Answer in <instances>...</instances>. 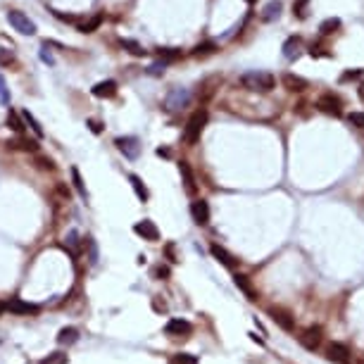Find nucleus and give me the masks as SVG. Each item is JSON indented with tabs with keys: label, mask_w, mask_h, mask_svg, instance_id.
<instances>
[{
	"label": "nucleus",
	"mask_w": 364,
	"mask_h": 364,
	"mask_svg": "<svg viewBox=\"0 0 364 364\" xmlns=\"http://www.w3.org/2000/svg\"><path fill=\"white\" fill-rule=\"evenodd\" d=\"M279 12H281V3L279 0H271L264 10H262V19L264 21H271V19H276L279 17Z\"/></svg>",
	"instance_id": "4be33fe9"
},
{
	"label": "nucleus",
	"mask_w": 364,
	"mask_h": 364,
	"mask_svg": "<svg viewBox=\"0 0 364 364\" xmlns=\"http://www.w3.org/2000/svg\"><path fill=\"white\" fill-rule=\"evenodd\" d=\"M7 124H10V129L17 131V133H21V131H24V124H21V119L17 117L12 110H10V115H7Z\"/></svg>",
	"instance_id": "bb28decb"
},
{
	"label": "nucleus",
	"mask_w": 364,
	"mask_h": 364,
	"mask_svg": "<svg viewBox=\"0 0 364 364\" xmlns=\"http://www.w3.org/2000/svg\"><path fill=\"white\" fill-rule=\"evenodd\" d=\"M86 243H88V247H90V264H96V262H98V250H96V243L90 241V238H88Z\"/></svg>",
	"instance_id": "58836bf2"
},
{
	"label": "nucleus",
	"mask_w": 364,
	"mask_h": 364,
	"mask_svg": "<svg viewBox=\"0 0 364 364\" xmlns=\"http://www.w3.org/2000/svg\"><path fill=\"white\" fill-rule=\"evenodd\" d=\"M7 148H19V150L27 152H38V143L36 141H27V138H17V141H10Z\"/></svg>",
	"instance_id": "aec40b11"
},
{
	"label": "nucleus",
	"mask_w": 364,
	"mask_h": 364,
	"mask_svg": "<svg viewBox=\"0 0 364 364\" xmlns=\"http://www.w3.org/2000/svg\"><path fill=\"white\" fill-rule=\"evenodd\" d=\"M357 76H362V69H355V72H345L340 79H343V81H350V79H357Z\"/></svg>",
	"instance_id": "ea45409f"
},
{
	"label": "nucleus",
	"mask_w": 364,
	"mask_h": 364,
	"mask_svg": "<svg viewBox=\"0 0 364 364\" xmlns=\"http://www.w3.org/2000/svg\"><path fill=\"white\" fill-rule=\"evenodd\" d=\"M350 348L345 343H338V340H333V343L326 345V357L331 359V362L336 364H350Z\"/></svg>",
	"instance_id": "423d86ee"
},
{
	"label": "nucleus",
	"mask_w": 364,
	"mask_h": 364,
	"mask_svg": "<svg viewBox=\"0 0 364 364\" xmlns=\"http://www.w3.org/2000/svg\"><path fill=\"white\" fill-rule=\"evenodd\" d=\"M0 105H10V90H7V83L3 74H0Z\"/></svg>",
	"instance_id": "2f4dec72"
},
{
	"label": "nucleus",
	"mask_w": 364,
	"mask_h": 364,
	"mask_svg": "<svg viewBox=\"0 0 364 364\" xmlns=\"http://www.w3.org/2000/svg\"><path fill=\"white\" fill-rule=\"evenodd\" d=\"M152 307L157 309V312H165V309H167V305H165V303H160V300H155V303H152Z\"/></svg>",
	"instance_id": "37998d69"
},
{
	"label": "nucleus",
	"mask_w": 364,
	"mask_h": 364,
	"mask_svg": "<svg viewBox=\"0 0 364 364\" xmlns=\"http://www.w3.org/2000/svg\"><path fill=\"white\" fill-rule=\"evenodd\" d=\"M269 316L276 322V326H281L283 331H288V333H293L295 331V319H293V314H290L288 309L283 307H269Z\"/></svg>",
	"instance_id": "0eeeda50"
},
{
	"label": "nucleus",
	"mask_w": 364,
	"mask_h": 364,
	"mask_svg": "<svg viewBox=\"0 0 364 364\" xmlns=\"http://www.w3.org/2000/svg\"><path fill=\"white\" fill-rule=\"evenodd\" d=\"M207 124V112L205 110H198L193 112L191 119L186 122V129H184V141L188 145H195L200 141V136H202V129H205Z\"/></svg>",
	"instance_id": "f03ea898"
},
{
	"label": "nucleus",
	"mask_w": 364,
	"mask_h": 364,
	"mask_svg": "<svg viewBox=\"0 0 364 364\" xmlns=\"http://www.w3.org/2000/svg\"><path fill=\"white\" fill-rule=\"evenodd\" d=\"M88 126H90V131H93V133H100V124H98L96 119H88Z\"/></svg>",
	"instance_id": "79ce46f5"
},
{
	"label": "nucleus",
	"mask_w": 364,
	"mask_h": 364,
	"mask_svg": "<svg viewBox=\"0 0 364 364\" xmlns=\"http://www.w3.org/2000/svg\"><path fill=\"white\" fill-rule=\"evenodd\" d=\"M212 50H214V43L207 41V43H202V46L195 48V55H207V53H212Z\"/></svg>",
	"instance_id": "f704fd0d"
},
{
	"label": "nucleus",
	"mask_w": 364,
	"mask_h": 364,
	"mask_svg": "<svg viewBox=\"0 0 364 364\" xmlns=\"http://www.w3.org/2000/svg\"><path fill=\"white\" fill-rule=\"evenodd\" d=\"M100 21H103V14H96L93 19H90V21H86V24H81L79 29H81L83 34H90L93 29H98V27H100Z\"/></svg>",
	"instance_id": "cd10ccee"
},
{
	"label": "nucleus",
	"mask_w": 364,
	"mask_h": 364,
	"mask_svg": "<svg viewBox=\"0 0 364 364\" xmlns=\"http://www.w3.org/2000/svg\"><path fill=\"white\" fill-rule=\"evenodd\" d=\"M338 27H340V21L338 19H326L322 27H319V31H322V34H333Z\"/></svg>",
	"instance_id": "473e14b6"
},
{
	"label": "nucleus",
	"mask_w": 364,
	"mask_h": 364,
	"mask_svg": "<svg viewBox=\"0 0 364 364\" xmlns=\"http://www.w3.org/2000/svg\"><path fill=\"white\" fill-rule=\"evenodd\" d=\"M152 274L157 276V279H167V276H169V267H162V264H160V267H155Z\"/></svg>",
	"instance_id": "4c0bfd02"
},
{
	"label": "nucleus",
	"mask_w": 364,
	"mask_h": 364,
	"mask_svg": "<svg viewBox=\"0 0 364 364\" xmlns=\"http://www.w3.org/2000/svg\"><path fill=\"white\" fill-rule=\"evenodd\" d=\"M298 46H300V43H298V38H288V41H286V46H283V55H286V57L298 55Z\"/></svg>",
	"instance_id": "c756f323"
},
{
	"label": "nucleus",
	"mask_w": 364,
	"mask_h": 364,
	"mask_svg": "<svg viewBox=\"0 0 364 364\" xmlns=\"http://www.w3.org/2000/svg\"><path fill=\"white\" fill-rule=\"evenodd\" d=\"M93 96L96 98H112L117 96V83L115 81H100L93 86Z\"/></svg>",
	"instance_id": "dca6fc26"
},
{
	"label": "nucleus",
	"mask_w": 364,
	"mask_h": 364,
	"mask_svg": "<svg viewBox=\"0 0 364 364\" xmlns=\"http://www.w3.org/2000/svg\"><path fill=\"white\" fill-rule=\"evenodd\" d=\"M241 86L247 90H257V93H269L276 86V79L269 72H245L241 76Z\"/></svg>",
	"instance_id": "f257e3e1"
},
{
	"label": "nucleus",
	"mask_w": 364,
	"mask_h": 364,
	"mask_svg": "<svg viewBox=\"0 0 364 364\" xmlns=\"http://www.w3.org/2000/svg\"><path fill=\"white\" fill-rule=\"evenodd\" d=\"M179 172L181 176H184V184H186V193H195V179H193V172H191V167H188V162H181L179 165Z\"/></svg>",
	"instance_id": "6ab92c4d"
},
{
	"label": "nucleus",
	"mask_w": 364,
	"mask_h": 364,
	"mask_svg": "<svg viewBox=\"0 0 364 364\" xmlns=\"http://www.w3.org/2000/svg\"><path fill=\"white\" fill-rule=\"evenodd\" d=\"M12 62V53H7V50H0V64H10Z\"/></svg>",
	"instance_id": "a19ab883"
},
{
	"label": "nucleus",
	"mask_w": 364,
	"mask_h": 364,
	"mask_svg": "<svg viewBox=\"0 0 364 364\" xmlns=\"http://www.w3.org/2000/svg\"><path fill=\"white\" fill-rule=\"evenodd\" d=\"M57 343L60 345H74V343H79V331L74 329V326H64V329L60 331V336H57Z\"/></svg>",
	"instance_id": "f3484780"
},
{
	"label": "nucleus",
	"mask_w": 364,
	"mask_h": 364,
	"mask_svg": "<svg viewBox=\"0 0 364 364\" xmlns=\"http://www.w3.org/2000/svg\"><path fill=\"white\" fill-rule=\"evenodd\" d=\"M133 231H136L138 236H143L145 241H157V238H160L157 226H155V221H150V219L136 221V224H133Z\"/></svg>",
	"instance_id": "4468645a"
},
{
	"label": "nucleus",
	"mask_w": 364,
	"mask_h": 364,
	"mask_svg": "<svg viewBox=\"0 0 364 364\" xmlns=\"http://www.w3.org/2000/svg\"><path fill=\"white\" fill-rule=\"evenodd\" d=\"M169 364H198L195 355H188V352H179V355H172Z\"/></svg>",
	"instance_id": "393cba45"
},
{
	"label": "nucleus",
	"mask_w": 364,
	"mask_h": 364,
	"mask_svg": "<svg viewBox=\"0 0 364 364\" xmlns=\"http://www.w3.org/2000/svg\"><path fill=\"white\" fill-rule=\"evenodd\" d=\"M38 165H41V169H48V172H53V169H55L53 160H48V157H38Z\"/></svg>",
	"instance_id": "e433bc0d"
},
{
	"label": "nucleus",
	"mask_w": 364,
	"mask_h": 364,
	"mask_svg": "<svg viewBox=\"0 0 364 364\" xmlns=\"http://www.w3.org/2000/svg\"><path fill=\"white\" fill-rule=\"evenodd\" d=\"M38 364H69V357L64 355V352L57 350V352H50L48 357H43Z\"/></svg>",
	"instance_id": "b1692460"
},
{
	"label": "nucleus",
	"mask_w": 364,
	"mask_h": 364,
	"mask_svg": "<svg viewBox=\"0 0 364 364\" xmlns=\"http://www.w3.org/2000/svg\"><path fill=\"white\" fill-rule=\"evenodd\" d=\"M129 181H131V188H133V193L138 195V200H148V188L143 186V181H141V176H136V174H131L129 176Z\"/></svg>",
	"instance_id": "412c9836"
},
{
	"label": "nucleus",
	"mask_w": 364,
	"mask_h": 364,
	"mask_svg": "<svg viewBox=\"0 0 364 364\" xmlns=\"http://www.w3.org/2000/svg\"><path fill=\"white\" fill-rule=\"evenodd\" d=\"M191 214H193V221L198 224V226H207L210 224V205H207V200H193L191 202Z\"/></svg>",
	"instance_id": "9b49d317"
},
{
	"label": "nucleus",
	"mask_w": 364,
	"mask_h": 364,
	"mask_svg": "<svg viewBox=\"0 0 364 364\" xmlns=\"http://www.w3.org/2000/svg\"><path fill=\"white\" fill-rule=\"evenodd\" d=\"M348 122H350L352 126L364 129V112H352V115H348Z\"/></svg>",
	"instance_id": "72a5a7b5"
},
{
	"label": "nucleus",
	"mask_w": 364,
	"mask_h": 364,
	"mask_svg": "<svg viewBox=\"0 0 364 364\" xmlns=\"http://www.w3.org/2000/svg\"><path fill=\"white\" fill-rule=\"evenodd\" d=\"M357 93H359V98H362V103H364V83H362V86L357 88Z\"/></svg>",
	"instance_id": "a18cd8bd"
},
{
	"label": "nucleus",
	"mask_w": 364,
	"mask_h": 364,
	"mask_svg": "<svg viewBox=\"0 0 364 364\" xmlns=\"http://www.w3.org/2000/svg\"><path fill=\"white\" fill-rule=\"evenodd\" d=\"M247 3H255V0H247Z\"/></svg>",
	"instance_id": "de8ad7c7"
},
{
	"label": "nucleus",
	"mask_w": 364,
	"mask_h": 364,
	"mask_svg": "<svg viewBox=\"0 0 364 364\" xmlns=\"http://www.w3.org/2000/svg\"><path fill=\"white\" fill-rule=\"evenodd\" d=\"M305 3H307V0H298V5H293V10H295L298 14H300V10H303V5ZM300 17H303V14H300Z\"/></svg>",
	"instance_id": "c03bdc74"
},
{
	"label": "nucleus",
	"mask_w": 364,
	"mask_h": 364,
	"mask_svg": "<svg viewBox=\"0 0 364 364\" xmlns=\"http://www.w3.org/2000/svg\"><path fill=\"white\" fill-rule=\"evenodd\" d=\"M115 143H117V148L129 160H136L138 155H141V141H138L136 136H119Z\"/></svg>",
	"instance_id": "9d476101"
},
{
	"label": "nucleus",
	"mask_w": 364,
	"mask_h": 364,
	"mask_svg": "<svg viewBox=\"0 0 364 364\" xmlns=\"http://www.w3.org/2000/svg\"><path fill=\"white\" fill-rule=\"evenodd\" d=\"M210 253H212V257L217 262H221V264H224V267L226 269H234L236 264H238V260H236L234 255L229 253L226 247H221L219 243H212V245H210Z\"/></svg>",
	"instance_id": "f8f14e48"
},
{
	"label": "nucleus",
	"mask_w": 364,
	"mask_h": 364,
	"mask_svg": "<svg viewBox=\"0 0 364 364\" xmlns=\"http://www.w3.org/2000/svg\"><path fill=\"white\" fill-rule=\"evenodd\" d=\"M181 55V50L176 48H160V60L165 62V60H176V57Z\"/></svg>",
	"instance_id": "7c9ffc66"
},
{
	"label": "nucleus",
	"mask_w": 364,
	"mask_h": 364,
	"mask_svg": "<svg viewBox=\"0 0 364 364\" xmlns=\"http://www.w3.org/2000/svg\"><path fill=\"white\" fill-rule=\"evenodd\" d=\"M3 307L10 309V312H14V314H36V312H38V305L24 303V300H19V298H10Z\"/></svg>",
	"instance_id": "ddd939ff"
},
{
	"label": "nucleus",
	"mask_w": 364,
	"mask_h": 364,
	"mask_svg": "<svg viewBox=\"0 0 364 364\" xmlns=\"http://www.w3.org/2000/svg\"><path fill=\"white\" fill-rule=\"evenodd\" d=\"M298 340H300V345H303L305 350H319L324 343V331L319 329V326H309V329H305L300 336H298Z\"/></svg>",
	"instance_id": "39448f33"
},
{
	"label": "nucleus",
	"mask_w": 364,
	"mask_h": 364,
	"mask_svg": "<svg viewBox=\"0 0 364 364\" xmlns=\"http://www.w3.org/2000/svg\"><path fill=\"white\" fill-rule=\"evenodd\" d=\"M165 333H167V336H191V333H193V324L188 322V319L174 316V319H169V322H167Z\"/></svg>",
	"instance_id": "1a4fd4ad"
},
{
	"label": "nucleus",
	"mask_w": 364,
	"mask_h": 364,
	"mask_svg": "<svg viewBox=\"0 0 364 364\" xmlns=\"http://www.w3.org/2000/svg\"><path fill=\"white\" fill-rule=\"evenodd\" d=\"M122 46H124V48H129L131 53H133V55H138V57H141V55H145V53H148V50H145L143 46H138L136 41H129V38H126V41H122Z\"/></svg>",
	"instance_id": "c85d7f7f"
},
{
	"label": "nucleus",
	"mask_w": 364,
	"mask_h": 364,
	"mask_svg": "<svg viewBox=\"0 0 364 364\" xmlns=\"http://www.w3.org/2000/svg\"><path fill=\"white\" fill-rule=\"evenodd\" d=\"M21 119H24V122H27L29 126L34 129V133H36V136H38V138L43 136V129H41V124L36 122V119H34V115H31V112H29V110H24V112H21Z\"/></svg>",
	"instance_id": "a878e982"
},
{
	"label": "nucleus",
	"mask_w": 364,
	"mask_h": 364,
	"mask_svg": "<svg viewBox=\"0 0 364 364\" xmlns=\"http://www.w3.org/2000/svg\"><path fill=\"white\" fill-rule=\"evenodd\" d=\"M283 86H286L288 90L303 93V90L307 88V81H305V79H300V76H295V74H286V76H283Z\"/></svg>",
	"instance_id": "a211bd4d"
},
{
	"label": "nucleus",
	"mask_w": 364,
	"mask_h": 364,
	"mask_svg": "<svg viewBox=\"0 0 364 364\" xmlns=\"http://www.w3.org/2000/svg\"><path fill=\"white\" fill-rule=\"evenodd\" d=\"M72 179H74V188H76V193L81 195V200H88L86 186H83V179H81V174H79V169H76V167H72Z\"/></svg>",
	"instance_id": "5701e85b"
},
{
	"label": "nucleus",
	"mask_w": 364,
	"mask_h": 364,
	"mask_svg": "<svg viewBox=\"0 0 364 364\" xmlns=\"http://www.w3.org/2000/svg\"><path fill=\"white\" fill-rule=\"evenodd\" d=\"M316 107H319L322 112H326V115L340 117V107H343V103H340V98L333 96V93H324V96L316 100Z\"/></svg>",
	"instance_id": "6e6552de"
},
{
	"label": "nucleus",
	"mask_w": 364,
	"mask_h": 364,
	"mask_svg": "<svg viewBox=\"0 0 364 364\" xmlns=\"http://www.w3.org/2000/svg\"><path fill=\"white\" fill-rule=\"evenodd\" d=\"M191 103V90L188 88H172L165 98V107L169 112H179L184 110L186 105Z\"/></svg>",
	"instance_id": "7ed1b4c3"
},
{
	"label": "nucleus",
	"mask_w": 364,
	"mask_h": 364,
	"mask_svg": "<svg viewBox=\"0 0 364 364\" xmlns=\"http://www.w3.org/2000/svg\"><path fill=\"white\" fill-rule=\"evenodd\" d=\"M162 72H165V62H155V64L148 67V74H152V76H160Z\"/></svg>",
	"instance_id": "c9c22d12"
},
{
	"label": "nucleus",
	"mask_w": 364,
	"mask_h": 364,
	"mask_svg": "<svg viewBox=\"0 0 364 364\" xmlns=\"http://www.w3.org/2000/svg\"><path fill=\"white\" fill-rule=\"evenodd\" d=\"M3 309H5V307H3V305H0V312H3Z\"/></svg>",
	"instance_id": "49530a36"
},
{
	"label": "nucleus",
	"mask_w": 364,
	"mask_h": 364,
	"mask_svg": "<svg viewBox=\"0 0 364 364\" xmlns=\"http://www.w3.org/2000/svg\"><path fill=\"white\" fill-rule=\"evenodd\" d=\"M234 283L238 286V290H243V295H245L247 300H257V290H255L253 281H250L245 274H238V271H236V274H234Z\"/></svg>",
	"instance_id": "2eb2a0df"
},
{
	"label": "nucleus",
	"mask_w": 364,
	"mask_h": 364,
	"mask_svg": "<svg viewBox=\"0 0 364 364\" xmlns=\"http://www.w3.org/2000/svg\"><path fill=\"white\" fill-rule=\"evenodd\" d=\"M7 21L14 27V31H19V34H24V36L36 34V24L29 19L24 12H19V10H10V12H7Z\"/></svg>",
	"instance_id": "20e7f679"
}]
</instances>
